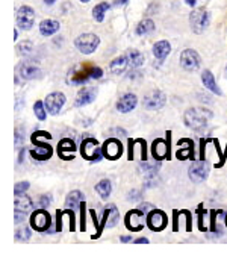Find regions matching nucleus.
<instances>
[{"label":"nucleus","mask_w":227,"mask_h":256,"mask_svg":"<svg viewBox=\"0 0 227 256\" xmlns=\"http://www.w3.org/2000/svg\"><path fill=\"white\" fill-rule=\"evenodd\" d=\"M103 76V70L95 65L83 64L73 70H70L67 76V82L70 85H79V83H87L91 79H100Z\"/></svg>","instance_id":"f257e3e1"},{"label":"nucleus","mask_w":227,"mask_h":256,"mask_svg":"<svg viewBox=\"0 0 227 256\" xmlns=\"http://www.w3.org/2000/svg\"><path fill=\"white\" fill-rule=\"evenodd\" d=\"M210 118H212V112L206 108H191L185 112V116H183L185 124L195 132H203L208 127Z\"/></svg>","instance_id":"f03ea898"},{"label":"nucleus","mask_w":227,"mask_h":256,"mask_svg":"<svg viewBox=\"0 0 227 256\" xmlns=\"http://www.w3.org/2000/svg\"><path fill=\"white\" fill-rule=\"evenodd\" d=\"M210 23V14L205 8L194 9L189 14V24L194 34H203Z\"/></svg>","instance_id":"7ed1b4c3"},{"label":"nucleus","mask_w":227,"mask_h":256,"mask_svg":"<svg viewBox=\"0 0 227 256\" xmlns=\"http://www.w3.org/2000/svg\"><path fill=\"white\" fill-rule=\"evenodd\" d=\"M80 153L87 161H100L105 156L98 141L94 138L83 139V143L80 144Z\"/></svg>","instance_id":"20e7f679"},{"label":"nucleus","mask_w":227,"mask_h":256,"mask_svg":"<svg viewBox=\"0 0 227 256\" xmlns=\"http://www.w3.org/2000/svg\"><path fill=\"white\" fill-rule=\"evenodd\" d=\"M100 44V38L95 34H82L75 39L76 49L83 55H91L95 52V49Z\"/></svg>","instance_id":"39448f33"},{"label":"nucleus","mask_w":227,"mask_h":256,"mask_svg":"<svg viewBox=\"0 0 227 256\" xmlns=\"http://www.w3.org/2000/svg\"><path fill=\"white\" fill-rule=\"evenodd\" d=\"M180 65L187 72H197L202 65V58L194 49H185L180 53Z\"/></svg>","instance_id":"423d86ee"},{"label":"nucleus","mask_w":227,"mask_h":256,"mask_svg":"<svg viewBox=\"0 0 227 256\" xmlns=\"http://www.w3.org/2000/svg\"><path fill=\"white\" fill-rule=\"evenodd\" d=\"M16 20H17V26L21 31H31L35 21V11L31 6L23 5L17 9Z\"/></svg>","instance_id":"0eeeda50"},{"label":"nucleus","mask_w":227,"mask_h":256,"mask_svg":"<svg viewBox=\"0 0 227 256\" xmlns=\"http://www.w3.org/2000/svg\"><path fill=\"white\" fill-rule=\"evenodd\" d=\"M17 76H20L23 80H34L41 78V70L35 64V61H23L17 65Z\"/></svg>","instance_id":"6e6552de"},{"label":"nucleus","mask_w":227,"mask_h":256,"mask_svg":"<svg viewBox=\"0 0 227 256\" xmlns=\"http://www.w3.org/2000/svg\"><path fill=\"white\" fill-rule=\"evenodd\" d=\"M31 226L34 227L35 231L38 232H44V231H49L52 227V218H50V214L44 209H38L35 211L32 217H31Z\"/></svg>","instance_id":"1a4fd4ad"},{"label":"nucleus","mask_w":227,"mask_h":256,"mask_svg":"<svg viewBox=\"0 0 227 256\" xmlns=\"http://www.w3.org/2000/svg\"><path fill=\"white\" fill-rule=\"evenodd\" d=\"M170 139H171V132H167V141L154 139L151 144V156L156 161H162L170 156Z\"/></svg>","instance_id":"9d476101"},{"label":"nucleus","mask_w":227,"mask_h":256,"mask_svg":"<svg viewBox=\"0 0 227 256\" xmlns=\"http://www.w3.org/2000/svg\"><path fill=\"white\" fill-rule=\"evenodd\" d=\"M65 102H67L65 96L62 93H59V91H55V93H50L46 97L44 105H46V109H47V112L50 114V116H56V114L61 112L62 106L65 105Z\"/></svg>","instance_id":"9b49d317"},{"label":"nucleus","mask_w":227,"mask_h":256,"mask_svg":"<svg viewBox=\"0 0 227 256\" xmlns=\"http://www.w3.org/2000/svg\"><path fill=\"white\" fill-rule=\"evenodd\" d=\"M209 164L205 161V159H200V161H194L189 167V179L192 182H203L206 180V177L209 176Z\"/></svg>","instance_id":"f8f14e48"},{"label":"nucleus","mask_w":227,"mask_h":256,"mask_svg":"<svg viewBox=\"0 0 227 256\" xmlns=\"http://www.w3.org/2000/svg\"><path fill=\"white\" fill-rule=\"evenodd\" d=\"M139 170L141 173L144 176V180H146V187H154L156 183L159 182V177H158V170H159V164H150V162H143L139 165Z\"/></svg>","instance_id":"ddd939ff"},{"label":"nucleus","mask_w":227,"mask_h":256,"mask_svg":"<svg viewBox=\"0 0 227 256\" xmlns=\"http://www.w3.org/2000/svg\"><path fill=\"white\" fill-rule=\"evenodd\" d=\"M167 221L168 220H167L165 212L161 211V209H151L147 214V226L154 232L162 231L164 227L167 226Z\"/></svg>","instance_id":"4468645a"},{"label":"nucleus","mask_w":227,"mask_h":256,"mask_svg":"<svg viewBox=\"0 0 227 256\" xmlns=\"http://www.w3.org/2000/svg\"><path fill=\"white\" fill-rule=\"evenodd\" d=\"M102 150H103L105 158H108L111 161L118 159L121 156V153H123V144L115 138H109V139L105 141V144L102 146Z\"/></svg>","instance_id":"2eb2a0df"},{"label":"nucleus","mask_w":227,"mask_h":256,"mask_svg":"<svg viewBox=\"0 0 227 256\" xmlns=\"http://www.w3.org/2000/svg\"><path fill=\"white\" fill-rule=\"evenodd\" d=\"M165 102H167V97H165V94L162 93V91H159V90H154V91H151V93H149L146 97H144V108L146 109H161V108H164V105H165Z\"/></svg>","instance_id":"dca6fc26"},{"label":"nucleus","mask_w":227,"mask_h":256,"mask_svg":"<svg viewBox=\"0 0 227 256\" xmlns=\"http://www.w3.org/2000/svg\"><path fill=\"white\" fill-rule=\"evenodd\" d=\"M144 212L141 211L139 208L138 209H132L127 212V216H126V226H127V229L129 231H141L143 229V218H144Z\"/></svg>","instance_id":"f3484780"},{"label":"nucleus","mask_w":227,"mask_h":256,"mask_svg":"<svg viewBox=\"0 0 227 256\" xmlns=\"http://www.w3.org/2000/svg\"><path fill=\"white\" fill-rule=\"evenodd\" d=\"M120 220V212L117 209L115 205H106L105 209H103V216H102V223H100V227L103 231V227L108 226V227H114L117 226Z\"/></svg>","instance_id":"a211bd4d"},{"label":"nucleus","mask_w":227,"mask_h":256,"mask_svg":"<svg viewBox=\"0 0 227 256\" xmlns=\"http://www.w3.org/2000/svg\"><path fill=\"white\" fill-rule=\"evenodd\" d=\"M95 96H97V90L95 88H91V87H85L82 88L77 96H76V100H75V106L76 108H80V106H85V105H90L95 100Z\"/></svg>","instance_id":"6ab92c4d"},{"label":"nucleus","mask_w":227,"mask_h":256,"mask_svg":"<svg viewBox=\"0 0 227 256\" xmlns=\"http://www.w3.org/2000/svg\"><path fill=\"white\" fill-rule=\"evenodd\" d=\"M138 105V98L135 94L132 93H127L124 96L120 97V100L117 102V111L121 112V114H127V112H131L136 108Z\"/></svg>","instance_id":"aec40b11"},{"label":"nucleus","mask_w":227,"mask_h":256,"mask_svg":"<svg viewBox=\"0 0 227 256\" xmlns=\"http://www.w3.org/2000/svg\"><path fill=\"white\" fill-rule=\"evenodd\" d=\"M58 153L61 156V159H73L75 158V153H76V144L73 139H61L59 144H58Z\"/></svg>","instance_id":"412c9836"},{"label":"nucleus","mask_w":227,"mask_h":256,"mask_svg":"<svg viewBox=\"0 0 227 256\" xmlns=\"http://www.w3.org/2000/svg\"><path fill=\"white\" fill-rule=\"evenodd\" d=\"M52 155H53L52 146L47 143H41V141L35 144V149L31 150V156L37 161H47L49 158H52Z\"/></svg>","instance_id":"4be33fe9"},{"label":"nucleus","mask_w":227,"mask_h":256,"mask_svg":"<svg viewBox=\"0 0 227 256\" xmlns=\"http://www.w3.org/2000/svg\"><path fill=\"white\" fill-rule=\"evenodd\" d=\"M179 150L176 152V158L183 161L188 158H194V143L191 139H180L179 141Z\"/></svg>","instance_id":"5701e85b"},{"label":"nucleus","mask_w":227,"mask_h":256,"mask_svg":"<svg viewBox=\"0 0 227 256\" xmlns=\"http://www.w3.org/2000/svg\"><path fill=\"white\" fill-rule=\"evenodd\" d=\"M151 50H153V55L156 56V59H159L162 62L170 55V52H171V44H170V42L165 41V39H161L158 42H154Z\"/></svg>","instance_id":"b1692460"},{"label":"nucleus","mask_w":227,"mask_h":256,"mask_svg":"<svg viewBox=\"0 0 227 256\" xmlns=\"http://www.w3.org/2000/svg\"><path fill=\"white\" fill-rule=\"evenodd\" d=\"M109 68H111V72L115 73V75H121V73L126 72V70H129L131 62H129V58H127V55L124 53V55H121V56H118V58L114 59L109 64Z\"/></svg>","instance_id":"393cba45"},{"label":"nucleus","mask_w":227,"mask_h":256,"mask_svg":"<svg viewBox=\"0 0 227 256\" xmlns=\"http://www.w3.org/2000/svg\"><path fill=\"white\" fill-rule=\"evenodd\" d=\"M59 27H61V24L58 20H52V19L42 20L39 23V34L44 35V37H52L59 31Z\"/></svg>","instance_id":"a878e982"},{"label":"nucleus","mask_w":227,"mask_h":256,"mask_svg":"<svg viewBox=\"0 0 227 256\" xmlns=\"http://www.w3.org/2000/svg\"><path fill=\"white\" fill-rule=\"evenodd\" d=\"M202 80H203V85H205V87H206L209 91H212V93L217 94V96H221V94H223L221 90L218 88L217 82H215L214 75H212V72H209V70H205V72L202 73Z\"/></svg>","instance_id":"bb28decb"},{"label":"nucleus","mask_w":227,"mask_h":256,"mask_svg":"<svg viewBox=\"0 0 227 256\" xmlns=\"http://www.w3.org/2000/svg\"><path fill=\"white\" fill-rule=\"evenodd\" d=\"M34 208L32 205V198L29 196H24V194H19L16 196V211H21V212H29Z\"/></svg>","instance_id":"cd10ccee"},{"label":"nucleus","mask_w":227,"mask_h":256,"mask_svg":"<svg viewBox=\"0 0 227 256\" xmlns=\"http://www.w3.org/2000/svg\"><path fill=\"white\" fill-rule=\"evenodd\" d=\"M82 202H83V194L80 191H72L65 198V206L68 209H77L80 208Z\"/></svg>","instance_id":"c85d7f7f"},{"label":"nucleus","mask_w":227,"mask_h":256,"mask_svg":"<svg viewBox=\"0 0 227 256\" xmlns=\"http://www.w3.org/2000/svg\"><path fill=\"white\" fill-rule=\"evenodd\" d=\"M112 8L111 3L108 2H102V3H98L93 8V19L97 21V23H102L105 20V14Z\"/></svg>","instance_id":"c756f323"},{"label":"nucleus","mask_w":227,"mask_h":256,"mask_svg":"<svg viewBox=\"0 0 227 256\" xmlns=\"http://www.w3.org/2000/svg\"><path fill=\"white\" fill-rule=\"evenodd\" d=\"M154 31V23L153 20L150 19H144L141 20L138 24H136V29H135V34L136 35H149Z\"/></svg>","instance_id":"7c9ffc66"},{"label":"nucleus","mask_w":227,"mask_h":256,"mask_svg":"<svg viewBox=\"0 0 227 256\" xmlns=\"http://www.w3.org/2000/svg\"><path fill=\"white\" fill-rule=\"evenodd\" d=\"M95 191L97 194L100 196V198H103V200H106V198L111 196V191H112V183L109 179H103L100 180L97 185H95Z\"/></svg>","instance_id":"2f4dec72"},{"label":"nucleus","mask_w":227,"mask_h":256,"mask_svg":"<svg viewBox=\"0 0 227 256\" xmlns=\"http://www.w3.org/2000/svg\"><path fill=\"white\" fill-rule=\"evenodd\" d=\"M127 58H129V62H131V68H139L141 65L144 64V56L141 52L138 50H127L126 52Z\"/></svg>","instance_id":"473e14b6"},{"label":"nucleus","mask_w":227,"mask_h":256,"mask_svg":"<svg viewBox=\"0 0 227 256\" xmlns=\"http://www.w3.org/2000/svg\"><path fill=\"white\" fill-rule=\"evenodd\" d=\"M32 50H34V44L31 41H27V39L21 41V42H19V44H17V55H20V56L31 55Z\"/></svg>","instance_id":"72a5a7b5"},{"label":"nucleus","mask_w":227,"mask_h":256,"mask_svg":"<svg viewBox=\"0 0 227 256\" xmlns=\"http://www.w3.org/2000/svg\"><path fill=\"white\" fill-rule=\"evenodd\" d=\"M46 105L42 103V102H35V105H34V112H35V116H37V118L39 120V121H44L46 120V117H47V109L44 108Z\"/></svg>","instance_id":"f704fd0d"},{"label":"nucleus","mask_w":227,"mask_h":256,"mask_svg":"<svg viewBox=\"0 0 227 256\" xmlns=\"http://www.w3.org/2000/svg\"><path fill=\"white\" fill-rule=\"evenodd\" d=\"M31 236H32V231L27 226L19 227V229L16 231V239L17 241H27Z\"/></svg>","instance_id":"c9c22d12"},{"label":"nucleus","mask_w":227,"mask_h":256,"mask_svg":"<svg viewBox=\"0 0 227 256\" xmlns=\"http://www.w3.org/2000/svg\"><path fill=\"white\" fill-rule=\"evenodd\" d=\"M141 198H143V191H139V190H132V191L129 193V196H127V200L132 202V203L139 202Z\"/></svg>","instance_id":"e433bc0d"},{"label":"nucleus","mask_w":227,"mask_h":256,"mask_svg":"<svg viewBox=\"0 0 227 256\" xmlns=\"http://www.w3.org/2000/svg\"><path fill=\"white\" fill-rule=\"evenodd\" d=\"M29 187H31V183L29 182H26V180H23V182H19L17 185H16V196H19V194H24L27 190H29Z\"/></svg>","instance_id":"4c0bfd02"},{"label":"nucleus","mask_w":227,"mask_h":256,"mask_svg":"<svg viewBox=\"0 0 227 256\" xmlns=\"http://www.w3.org/2000/svg\"><path fill=\"white\" fill-rule=\"evenodd\" d=\"M85 212H87V203H80V231H85L87 227V218H85Z\"/></svg>","instance_id":"58836bf2"},{"label":"nucleus","mask_w":227,"mask_h":256,"mask_svg":"<svg viewBox=\"0 0 227 256\" xmlns=\"http://www.w3.org/2000/svg\"><path fill=\"white\" fill-rule=\"evenodd\" d=\"M50 203H52V196L50 194H42L39 197V200H38V206L39 208H47Z\"/></svg>","instance_id":"ea45409f"},{"label":"nucleus","mask_w":227,"mask_h":256,"mask_svg":"<svg viewBox=\"0 0 227 256\" xmlns=\"http://www.w3.org/2000/svg\"><path fill=\"white\" fill-rule=\"evenodd\" d=\"M24 141V131L23 127H17L16 129V146H21Z\"/></svg>","instance_id":"a19ab883"},{"label":"nucleus","mask_w":227,"mask_h":256,"mask_svg":"<svg viewBox=\"0 0 227 256\" xmlns=\"http://www.w3.org/2000/svg\"><path fill=\"white\" fill-rule=\"evenodd\" d=\"M138 208H139V209H141V211H143V212H144V214L147 216V214H149V212H150V211L153 209V205H151V203H141V205H139Z\"/></svg>","instance_id":"79ce46f5"},{"label":"nucleus","mask_w":227,"mask_h":256,"mask_svg":"<svg viewBox=\"0 0 227 256\" xmlns=\"http://www.w3.org/2000/svg\"><path fill=\"white\" fill-rule=\"evenodd\" d=\"M24 218H26V212H21V211H16V223H21V221H24Z\"/></svg>","instance_id":"37998d69"},{"label":"nucleus","mask_w":227,"mask_h":256,"mask_svg":"<svg viewBox=\"0 0 227 256\" xmlns=\"http://www.w3.org/2000/svg\"><path fill=\"white\" fill-rule=\"evenodd\" d=\"M111 132H114V135H118V137H126V131L120 129V127H114V129H111Z\"/></svg>","instance_id":"c03bdc74"},{"label":"nucleus","mask_w":227,"mask_h":256,"mask_svg":"<svg viewBox=\"0 0 227 256\" xmlns=\"http://www.w3.org/2000/svg\"><path fill=\"white\" fill-rule=\"evenodd\" d=\"M129 0H114V2L111 3L112 5V8H117V6H123V5H126Z\"/></svg>","instance_id":"a18cd8bd"},{"label":"nucleus","mask_w":227,"mask_h":256,"mask_svg":"<svg viewBox=\"0 0 227 256\" xmlns=\"http://www.w3.org/2000/svg\"><path fill=\"white\" fill-rule=\"evenodd\" d=\"M133 144H135V139H129V159L133 158Z\"/></svg>","instance_id":"49530a36"},{"label":"nucleus","mask_w":227,"mask_h":256,"mask_svg":"<svg viewBox=\"0 0 227 256\" xmlns=\"http://www.w3.org/2000/svg\"><path fill=\"white\" fill-rule=\"evenodd\" d=\"M135 243H138V244H147L149 239H147V238H136Z\"/></svg>","instance_id":"de8ad7c7"},{"label":"nucleus","mask_w":227,"mask_h":256,"mask_svg":"<svg viewBox=\"0 0 227 256\" xmlns=\"http://www.w3.org/2000/svg\"><path fill=\"white\" fill-rule=\"evenodd\" d=\"M24 155H26V150L23 149V150L20 152V155H19V164H21V162L24 161Z\"/></svg>","instance_id":"09e8293b"},{"label":"nucleus","mask_w":227,"mask_h":256,"mask_svg":"<svg viewBox=\"0 0 227 256\" xmlns=\"http://www.w3.org/2000/svg\"><path fill=\"white\" fill-rule=\"evenodd\" d=\"M132 238L129 236V235H123V236H120V241L121 243H127V241H131Z\"/></svg>","instance_id":"8fccbe9b"},{"label":"nucleus","mask_w":227,"mask_h":256,"mask_svg":"<svg viewBox=\"0 0 227 256\" xmlns=\"http://www.w3.org/2000/svg\"><path fill=\"white\" fill-rule=\"evenodd\" d=\"M185 3L189 6H195L197 5V0H185Z\"/></svg>","instance_id":"3c124183"},{"label":"nucleus","mask_w":227,"mask_h":256,"mask_svg":"<svg viewBox=\"0 0 227 256\" xmlns=\"http://www.w3.org/2000/svg\"><path fill=\"white\" fill-rule=\"evenodd\" d=\"M55 2H56V0H44V3H46V5H53Z\"/></svg>","instance_id":"603ef678"},{"label":"nucleus","mask_w":227,"mask_h":256,"mask_svg":"<svg viewBox=\"0 0 227 256\" xmlns=\"http://www.w3.org/2000/svg\"><path fill=\"white\" fill-rule=\"evenodd\" d=\"M19 38V31H14V41Z\"/></svg>","instance_id":"864d4df0"},{"label":"nucleus","mask_w":227,"mask_h":256,"mask_svg":"<svg viewBox=\"0 0 227 256\" xmlns=\"http://www.w3.org/2000/svg\"><path fill=\"white\" fill-rule=\"evenodd\" d=\"M80 2H82V3H88V2H90V0H80Z\"/></svg>","instance_id":"5fc2aeb1"},{"label":"nucleus","mask_w":227,"mask_h":256,"mask_svg":"<svg viewBox=\"0 0 227 256\" xmlns=\"http://www.w3.org/2000/svg\"><path fill=\"white\" fill-rule=\"evenodd\" d=\"M226 224H227V216H226Z\"/></svg>","instance_id":"6e6d98bb"},{"label":"nucleus","mask_w":227,"mask_h":256,"mask_svg":"<svg viewBox=\"0 0 227 256\" xmlns=\"http://www.w3.org/2000/svg\"><path fill=\"white\" fill-rule=\"evenodd\" d=\"M226 73H227V67H226Z\"/></svg>","instance_id":"4d7b16f0"}]
</instances>
